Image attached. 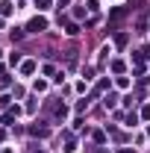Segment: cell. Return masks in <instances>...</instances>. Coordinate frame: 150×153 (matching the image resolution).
<instances>
[{"label": "cell", "mask_w": 150, "mask_h": 153, "mask_svg": "<svg viewBox=\"0 0 150 153\" xmlns=\"http://www.w3.org/2000/svg\"><path fill=\"white\" fill-rule=\"evenodd\" d=\"M0 153H9V150H0Z\"/></svg>", "instance_id": "obj_3"}, {"label": "cell", "mask_w": 150, "mask_h": 153, "mask_svg": "<svg viewBox=\"0 0 150 153\" xmlns=\"http://www.w3.org/2000/svg\"><path fill=\"white\" fill-rule=\"evenodd\" d=\"M121 153H135V150H121Z\"/></svg>", "instance_id": "obj_2"}, {"label": "cell", "mask_w": 150, "mask_h": 153, "mask_svg": "<svg viewBox=\"0 0 150 153\" xmlns=\"http://www.w3.org/2000/svg\"><path fill=\"white\" fill-rule=\"evenodd\" d=\"M27 30H30V33H44V30H47V21L38 15V18H33L30 24H27Z\"/></svg>", "instance_id": "obj_1"}]
</instances>
